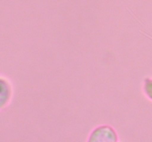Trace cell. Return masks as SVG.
I'll list each match as a JSON object with an SVG mask.
<instances>
[{
    "mask_svg": "<svg viewBox=\"0 0 152 142\" xmlns=\"http://www.w3.org/2000/svg\"><path fill=\"white\" fill-rule=\"evenodd\" d=\"M144 92L149 99L152 100V79L146 78L144 82Z\"/></svg>",
    "mask_w": 152,
    "mask_h": 142,
    "instance_id": "3957f363",
    "label": "cell"
},
{
    "mask_svg": "<svg viewBox=\"0 0 152 142\" xmlns=\"http://www.w3.org/2000/svg\"><path fill=\"white\" fill-rule=\"evenodd\" d=\"M11 87L8 81L0 77V109L6 106L11 97Z\"/></svg>",
    "mask_w": 152,
    "mask_h": 142,
    "instance_id": "7a4b0ae2",
    "label": "cell"
},
{
    "mask_svg": "<svg viewBox=\"0 0 152 142\" xmlns=\"http://www.w3.org/2000/svg\"><path fill=\"white\" fill-rule=\"evenodd\" d=\"M88 142H118V138L114 128L108 125H102L91 132Z\"/></svg>",
    "mask_w": 152,
    "mask_h": 142,
    "instance_id": "6da1fadb",
    "label": "cell"
}]
</instances>
